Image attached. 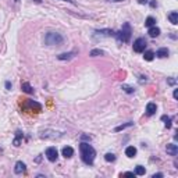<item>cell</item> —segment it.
<instances>
[{"instance_id": "44dd1931", "label": "cell", "mask_w": 178, "mask_h": 178, "mask_svg": "<svg viewBox=\"0 0 178 178\" xmlns=\"http://www.w3.org/2000/svg\"><path fill=\"white\" fill-rule=\"evenodd\" d=\"M103 54H105V52H103V50H100V49H93V50H90V53H89V56H92V57L103 56Z\"/></svg>"}, {"instance_id": "ba28073f", "label": "cell", "mask_w": 178, "mask_h": 178, "mask_svg": "<svg viewBox=\"0 0 178 178\" xmlns=\"http://www.w3.org/2000/svg\"><path fill=\"white\" fill-rule=\"evenodd\" d=\"M95 33L100 35V36H114L116 35V32H114L113 29H96Z\"/></svg>"}, {"instance_id": "4fadbf2b", "label": "cell", "mask_w": 178, "mask_h": 178, "mask_svg": "<svg viewBox=\"0 0 178 178\" xmlns=\"http://www.w3.org/2000/svg\"><path fill=\"white\" fill-rule=\"evenodd\" d=\"M21 89H22V92L28 93V95H32L33 93V88L31 86L29 82H22V84H21Z\"/></svg>"}, {"instance_id": "d6986e66", "label": "cell", "mask_w": 178, "mask_h": 178, "mask_svg": "<svg viewBox=\"0 0 178 178\" xmlns=\"http://www.w3.org/2000/svg\"><path fill=\"white\" fill-rule=\"evenodd\" d=\"M132 125H134V122H125V124H122V125L116 127V128H114V131H116V132H120V131L125 130V128H128V127H132Z\"/></svg>"}, {"instance_id": "8992f818", "label": "cell", "mask_w": 178, "mask_h": 178, "mask_svg": "<svg viewBox=\"0 0 178 178\" xmlns=\"http://www.w3.org/2000/svg\"><path fill=\"white\" fill-rule=\"evenodd\" d=\"M166 152L167 154H170V156H177L178 154V146L175 143H168L166 146Z\"/></svg>"}, {"instance_id": "8fae6325", "label": "cell", "mask_w": 178, "mask_h": 178, "mask_svg": "<svg viewBox=\"0 0 178 178\" xmlns=\"http://www.w3.org/2000/svg\"><path fill=\"white\" fill-rule=\"evenodd\" d=\"M61 153H63V156H64L65 159H70V157H73V154H74V149L71 148V146H65V148H63V150H61Z\"/></svg>"}, {"instance_id": "6da1fadb", "label": "cell", "mask_w": 178, "mask_h": 178, "mask_svg": "<svg viewBox=\"0 0 178 178\" xmlns=\"http://www.w3.org/2000/svg\"><path fill=\"white\" fill-rule=\"evenodd\" d=\"M79 153H81L82 162L88 166H92L95 162V157H96V150L93 149V146L86 143V142H81L79 143Z\"/></svg>"}, {"instance_id": "277c9868", "label": "cell", "mask_w": 178, "mask_h": 178, "mask_svg": "<svg viewBox=\"0 0 178 178\" xmlns=\"http://www.w3.org/2000/svg\"><path fill=\"white\" fill-rule=\"evenodd\" d=\"M146 46H148V42H146L145 38H138L136 41L134 42V52L135 53H143Z\"/></svg>"}, {"instance_id": "3957f363", "label": "cell", "mask_w": 178, "mask_h": 178, "mask_svg": "<svg viewBox=\"0 0 178 178\" xmlns=\"http://www.w3.org/2000/svg\"><path fill=\"white\" fill-rule=\"evenodd\" d=\"M44 43L47 46H60L64 43V38L57 32H47L44 35Z\"/></svg>"}, {"instance_id": "30bf717a", "label": "cell", "mask_w": 178, "mask_h": 178, "mask_svg": "<svg viewBox=\"0 0 178 178\" xmlns=\"http://www.w3.org/2000/svg\"><path fill=\"white\" fill-rule=\"evenodd\" d=\"M75 56H77V52H68V53H61L60 56H57V59L59 60H71Z\"/></svg>"}, {"instance_id": "2e32d148", "label": "cell", "mask_w": 178, "mask_h": 178, "mask_svg": "<svg viewBox=\"0 0 178 178\" xmlns=\"http://www.w3.org/2000/svg\"><path fill=\"white\" fill-rule=\"evenodd\" d=\"M168 20H170V22L173 25H177L178 24V13L177 11H171L170 14H168Z\"/></svg>"}, {"instance_id": "5b68a950", "label": "cell", "mask_w": 178, "mask_h": 178, "mask_svg": "<svg viewBox=\"0 0 178 178\" xmlns=\"http://www.w3.org/2000/svg\"><path fill=\"white\" fill-rule=\"evenodd\" d=\"M44 154H46V157H47L49 162H56L57 159H59V152H57V149L54 148V146H50V148H47L46 149V152H44Z\"/></svg>"}, {"instance_id": "4dcf8cb0", "label": "cell", "mask_w": 178, "mask_h": 178, "mask_svg": "<svg viewBox=\"0 0 178 178\" xmlns=\"http://www.w3.org/2000/svg\"><path fill=\"white\" fill-rule=\"evenodd\" d=\"M148 1H149V0H138V3L139 4H146Z\"/></svg>"}, {"instance_id": "5bb4252c", "label": "cell", "mask_w": 178, "mask_h": 178, "mask_svg": "<svg viewBox=\"0 0 178 178\" xmlns=\"http://www.w3.org/2000/svg\"><path fill=\"white\" fill-rule=\"evenodd\" d=\"M168 53H170V52H168V49H167V47H160L157 52H156L154 56L159 57V59H164V57L168 56Z\"/></svg>"}, {"instance_id": "9c48e42d", "label": "cell", "mask_w": 178, "mask_h": 178, "mask_svg": "<svg viewBox=\"0 0 178 178\" xmlns=\"http://www.w3.org/2000/svg\"><path fill=\"white\" fill-rule=\"evenodd\" d=\"M156 111H157V106H156V103H152V102H150V103L146 105V114H148V116H153Z\"/></svg>"}, {"instance_id": "836d02e7", "label": "cell", "mask_w": 178, "mask_h": 178, "mask_svg": "<svg viewBox=\"0 0 178 178\" xmlns=\"http://www.w3.org/2000/svg\"><path fill=\"white\" fill-rule=\"evenodd\" d=\"M107 1H111V3H118V1H122V0H107Z\"/></svg>"}, {"instance_id": "9a60e30c", "label": "cell", "mask_w": 178, "mask_h": 178, "mask_svg": "<svg viewBox=\"0 0 178 178\" xmlns=\"http://www.w3.org/2000/svg\"><path fill=\"white\" fill-rule=\"evenodd\" d=\"M135 154H136V148H135V146H128L125 149L127 157H135Z\"/></svg>"}, {"instance_id": "1f68e13d", "label": "cell", "mask_w": 178, "mask_h": 178, "mask_svg": "<svg viewBox=\"0 0 178 178\" xmlns=\"http://www.w3.org/2000/svg\"><path fill=\"white\" fill-rule=\"evenodd\" d=\"M150 6H152V7H157V3H156V1H150Z\"/></svg>"}, {"instance_id": "f1b7e54d", "label": "cell", "mask_w": 178, "mask_h": 178, "mask_svg": "<svg viewBox=\"0 0 178 178\" xmlns=\"http://www.w3.org/2000/svg\"><path fill=\"white\" fill-rule=\"evenodd\" d=\"M122 175H125V177H134V175H135V173H130V171H127V173H124Z\"/></svg>"}, {"instance_id": "8d00e7d4", "label": "cell", "mask_w": 178, "mask_h": 178, "mask_svg": "<svg viewBox=\"0 0 178 178\" xmlns=\"http://www.w3.org/2000/svg\"><path fill=\"white\" fill-rule=\"evenodd\" d=\"M14 1H16V3H18V1H20V0H14Z\"/></svg>"}, {"instance_id": "52a82bcc", "label": "cell", "mask_w": 178, "mask_h": 178, "mask_svg": "<svg viewBox=\"0 0 178 178\" xmlns=\"http://www.w3.org/2000/svg\"><path fill=\"white\" fill-rule=\"evenodd\" d=\"M27 171V166H25L24 162H17L16 166H14V173L16 174H22Z\"/></svg>"}, {"instance_id": "cb8c5ba5", "label": "cell", "mask_w": 178, "mask_h": 178, "mask_svg": "<svg viewBox=\"0 0 178 178\" xmlns=\"http://www.w3.org/2000/svg\"><path fill=\"white\" fill-rule=\"evenodd\" d=\"M105 160L106 162H109V163L116 162V154L114 153H106L105 154Z\"/></svg>"}, {"instance_id": "603a6c76", "label": "cell", "mask_w": 178, "mask_h": 178, "mask_svg": "<svg viewBox=\"0 0 178 178\" xmlns=\"http://www.w3.org/2000/svg\"><path fill=\"white\" fill-rule=\"evenodd\" d=\"M146 170L143 166H136L135 167V175H145Z\"/></svg>"}, {"instance_id": "4316f807", "label": "cell", "mask_w": 178, "mask_h": 178, "mask_svg": "<svg viewBox=\"0 0 178 178\" xmlns=\"http://www.w3.org/2000/svg\"><path fill=\"white\" fill-rule=\"evenodd\" d=\"M6 89H7V90H11V82L10 81L6 82Z\"/></svg>"}, {"instance_id": "484cf974", "label": "cell", "mask_w": 178, "mask_h": 178, "mask_svg": "<svg viewBox=\"0 0 178 178\" xmlns=\"http://www.w3.org/2000/svg\"><path fill=\"white\" fill-rule=\"evenodd\" d=\"M167 84L171 86H174L175 84H177V79H175L174 77H170V78H167Z\"/></svg>"}, {"instance_id": "ffe728a7", "label": "cell", "mask_w": 178, "mask_h": 178, "mask_svg": "<svg viewBox=\"0 0 178 178\" xmlns=\"http://www.w3.org/2000/svg\"><path fill=\"white\" fill-rule=\"evenodd\" d=\"M153 25H156V20H154L153 17H148L145 20V27L150 28V27H153Z\"/></svg>"}, {"instance_id": "d590c367", "label": "cell", "mask_w": 178, "mask_h": 178, "mask_svg": "<svg viewBox=\"0 0 178 178\" xmlns=\"http://www.w3.org/2000/svg\"><path fill=\"white\" fill-rule=\"evenodd\" d=\"M35 1H36V3H42V0H35Z\"/></svg>"}, {"instance_id": "d4e9b609", "label": "cell", "mask_w": 178, "mask_h": 178, "mask_svg": "<svg viewBox=\"0 0 178 178\" xmlns=\"http://www.w3.org/2000/svg\"><path fill=\"white\" fill-rule=\"evenodd\" d=\"M121 89L124 90V92H127V93H134V92H135V89H134L132 86H130V85H122Z\"/></svg>"}, {"instance_id": "e0dca14e", "label": "cell", "mask_w": 178, "mask_h": 178, "mask_svg": "<svg viewBox=\"0 0 178 178\" xmlns=\"http://www.w3.org/2000/svg\"><path fill=\"white\" fill-rule=\"evenodd\" d=\"M162 121H164V125H166L167 130H170L171 128V121H173V118L170 116H162Z\"/></svg>"}, {"instance_id": "f546056e", "label": "cell", "mask_w": 178, "mask_h": 178, "mask_svg": "<svg viewBox=\"0 0 178 178\" xmlns=\"http://www.w3.org/2000/svg\"><path fill=\"white\" fill-rule=\"evenodd\" d=\"M81 139H86V141H90V136H88V135H82Z\"/></svg>"}, {"instance_id": "e575fe53", "label": "cell", "mask_w": 178, "mask_h": 178, "mask_svg": "<svg viewBox=\"0 0 178 178\" xmlns=\"http://www.w3.org/2000/svg\"><path fill=\"white\" fill-rule=\"evenodd\" d=\"M61 1H68V3H71V4H74V0H61Z\"/></svg>"}, {"instance_id": "7402d4cb", "label": "cell", "mask_w": 178, "mask_h": 178, "mask_svg": "<svg viewBox=\"0 0 178 178\" xmlns=\"http://www.w3.org/2000/svg\"><path fill=\"white\" fill-rule=\"evenodd\" d=\"M21 138H22V132H21V131H17V136H16V139L13 141V145H14V146H20Z\"/></svg>"}, {"instance_id": "7c38bea8", "label": "cell", "mask_w": 178, "mask_h": 178, "mask_svg": "<svg viewBox=\"0 0 178 178\" xmlns=\"http://www.w3.org/2000/svg\"><path fill=\"white\" fill-rule=\"evenodd\" d=\"M148 33H149L150 38H157L159 35H160V28H159V27H156V25H153V27H150V28H149Z\"/></svg>"}, {"instance_id": "d6a6232c", "label": "cell", "mask_w": 178, "mask_h": 178, "mask_svg": "<svg viewBox=\"0 0 178 178\" xmlns=\"http://www.w3.org/2000/svg\"><path fill=\"white\" fill-rule=\"evenodd\" d=\"M177 95H178V90H177V89H174V93H173V96H174V99H177Z\"/></svg>"}, {"instance_id": "ac0fdd59", "label": "cell", "mask_w": 178, "mask_h": 178, "mask_svg": "<svg viewBox=\"0 0 178 178\" xmlns=\"http://www.w3.org/2000/svg\"><path fill=\"white\" fill-rule=\"evenodd\" d=\"M143 59H145L146 61H152L154 59V53L152 52V50H146V52L143 53Z\"/></svg>"}, {"instance_id": "83f0119b", "label": "cell", "mask_w": 178, "mask_h": 178, "mask_svg": "<svg viewBox=\"0 0 178 178\" xmlns=\"http://www.w3.org/2000/svg\"><path fill=\"white\" fill-rule=\"evenodd\" d=\"M152 177H153V178H162V177H164V174H162V173H157V174H153Z\"/></svg>"}, {"instance_id": "7a4b0ae2", "label": "cell", "mask_w": 178, "mask_h": 178, "mask_svg": "<svg viewBox=\"0 0 178 178\" xmlns=\"http://www.w3.org/2000/svg\"><path fill=\"white\" fill-rule=\"evenodd\" d=\"M131 33H132V29H131V25L128 22L122 25V29L121 31H118L116 32V39H117L118 43H127V42H130L131 39Z\"/></svg>"}]
</instances>
